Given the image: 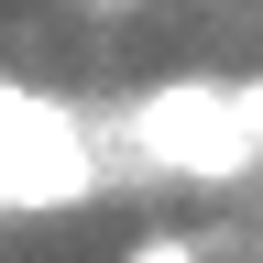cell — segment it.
Here are the masks:
<instances>
[{
	"label": "cell",
	"mask_w": 263,
	"mask_h": 263,
	"mask_svg": "<svg viewBox=\"0 0 263 263\" xmlns=\"http://www.w3.org/2000/svg\"><path fill=\"white\" fill-rule=\"evenodd\" d=\"M99 11H121V0H99Z\"/></svg>",
	"instance_id": "7a4b0ae2"
},
{
	"label": "cell",
	"mask_w": 263,
	"mask_h": 263,
	"mask_svg": "<svg viewBox=\"0 0 263 263\" xmlns=\"http://www.w3.org/2000/svg\"><path fill=\"white\" fill-rule=\"evenodd\" d=\"M132 132H143L154 164L209 176V186L263 164V121H252V99H230V88H154L143 110H132Z\"/></svg>",
	"instance_id": "6da1fadb"
}]
</instances>
